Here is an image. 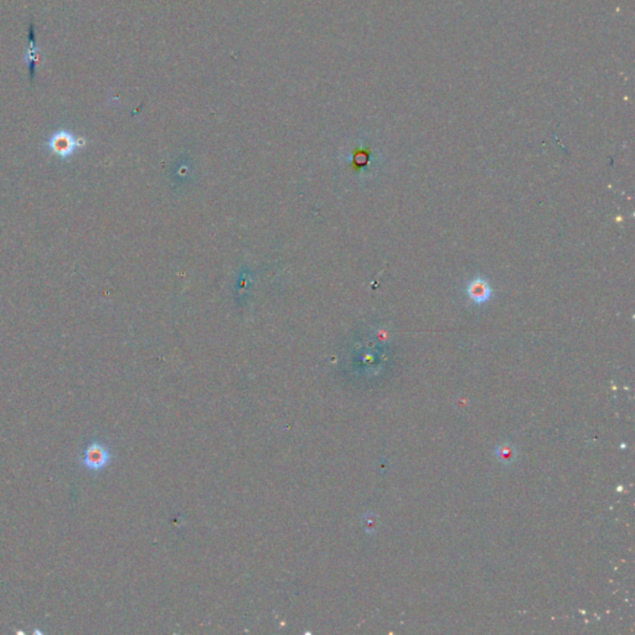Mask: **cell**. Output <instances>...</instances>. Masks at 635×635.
<instances>
[{"mask_svg":"<svg viewBox=\"0 0 635 635\" xmlns=\"http://www.w3.org/2000/svg\"><path fill=\"white\" fill-rule=\"evenodd\" d=\"M112 461V453L108 446L101 441H94L86 446L81 464L91 471H103Z\"/></svg>","mask_w":635,"mask_h":635,"instance_id":"6da1fadb","label":"cell"},{"mask_svg":"<svg viewBox=\"0 0 635 635\" xmlns=\"http://www.w3.org/2000/svg\"><path fill=\"white\" fill-rule=\"evenodd\" d=\"M469 297L476 303H484L490 298L491 291L484 281H476L468 288Z\"/></svg>","mask_w":635,"mask_h":635,"instance_id":"3957f363","label":"cell"},{"mask_svg":"<svg viewBox=\"0 0 635 635\" xmlns=\"http://www.w3.org/2000/svg\"><path fill=\"white\" fill-rule=\"evenodd\" d=\"M495 454L498 461L502 463V464H505V466H509V464L515 461L517 451H516V446L514 444H511L509 442H504V443H501V444L496 446Z\"/></svg>","mask_w":635,"mask_h":635,"instance_id":"277c9868","label":"cell"},{"mask_svg":"<svg viewBox=\"0 0 635 635\" xmlns=\"http://www.w3.org/2000/svg\"><path fill=\"white\" fill-rule=\"evenodd\" d=\"M47 145L55 155L61 159H67L84 145V140L74 137V134L67 130H60L51 135Z\"/></svg>","mask_w":635,"mask_h":635,"instance_id":"7a4b0ae2","label":"cell"},{"mask_svg":"<svg viewBox=\"0 0 635 635\" xmlns=\"http://www.w3.org/2000/svg\"><path fill=\"white\" fill-rule=\"evenodd\" d=\"M29 40L30 47L28 50V55H26V62H28V66H29L30 79H34L35 62L39 60V54H38V49H36L33 28L29 31Z\"/></svg>","mask_w":635,"mask_h":635,"instance_id":"5b68a950","label":"cell"}]
</instances>
